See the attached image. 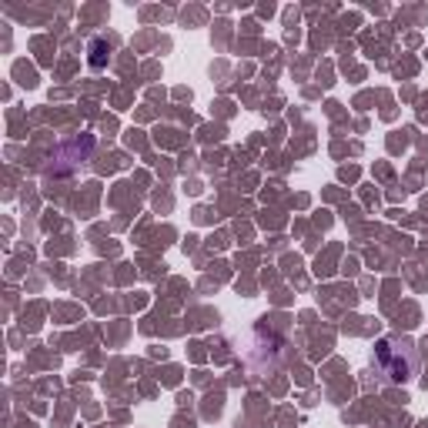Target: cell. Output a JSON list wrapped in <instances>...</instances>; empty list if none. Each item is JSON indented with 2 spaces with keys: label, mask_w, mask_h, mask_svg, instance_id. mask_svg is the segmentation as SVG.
Segmentation results:
<instances>
[{
  "label": "cell",
  "mask_w": 428,
  "mask_h": 428,
  "mask_svg": "<svg viewBox=\"0 0 428 428\" xmlns=\"http://www.w3.org/2000/svg\"><path fill=\"white\" fill-rule=\"evenodd\" d=\"M91 54H94V57H91V67L101 71V67H104V57H101V54H104V40H94V44H91Z\"/></svg>",
  "instance_id": "7a4b0ae2"
},
{
  "label": "cell",
  "mask_w": 428,
  "mask_h": 428,
  "mask_svg": "<svg viewBox=\"0 0 428 428\" xmlns=\"http://www.w3.org/2000/svg\"><path fill=\"white\" fill-rule=\"evenodd\" d=\"M374 358L381 365V372L388 374L392 381H408L415 374V348L399 338H381L374 348Z\"/></svg>",
  "instance_id": "6da1fadb"
}]
</instances>
